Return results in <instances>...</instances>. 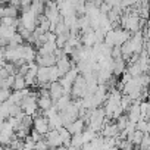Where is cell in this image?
I'll use <instances>...</instances> for the list:
<instances>
[{
	"mask_svg": "<svg viewBox=\"0 0 150 150\" xmlns=\"http://www.w3.org/2000/svg\"><path fill=\"white\" fill-rule=\"evenodd\" d=\"M46 3L47 5L44 6V13L43 15L50 21V24L56 25L57 22L62 21V15H60V12L57 9V5H56L54 0H49V2H46Z\"/></svg>",
	"mask_w": 150,
	"mask_h": 150,
	"instance_id": "1",
	"label": "cell"
},
{
	"mask_svg": "<svg viewBox=\"0 0 150 150\" xmlns=\"http://www.w3.org/2000/svg\"><path fill=\"white\" fill-rule=\"evenodd\" d=\"M37 19H38V16L35 13H33L31 11L22 12V16L19 18V27L34 33L35 28H37Z\"/></svg>",
	"mask_w": 150,
	"mask_h": 150,
	"instance_id": "2",
	"label": "cell"
},
{
	"mask_svg": "<svg viewBox=\"0 0 150 150\" xmlns=\"http://www.w3.org/2000/svg\"><path fill=\"white\" fill-rule=\"evenodd\" d=\"M71 94L77 99H83V97L87 96V81L84 78V75H78V78L72 84Z\"/></svg>",
	"mask_w": 150,
	"mask_h": 150,
	"instance_id": "3",
	"label": "cell"
},
{
	"mask_svg": "<svg viewBox=\"0 0 150 150\" xmlns=\"http://www.w3.org/2000/svg\"><path fill=\"white\" fill-rule=\"evenodd\" d=\"M5 57L8 62L16 63L22 59V44L21 46H6L5 47Z\"/></svg>",
	"mask_w": 150,
	"mask_h": 150,
	"instance_id": "4",
	"label": "cell"
},
{
	"mask_svg": "<svg viewBox=\"0 0 150 150\" xmlns=\"http://www.w3.org/2000/svg\"><path fill=\"white\" fill-rule=\"evenodd\" d=\"M33 127H34V129H35L37 132H40L41 135H46V134L50 131L49 119H47L44 115H37V116H34Z\"/></svg>",
	"mask_w": 150,
	"mask_h": 150,
	"instance_id": "5",
	"label": "cell"
},
{
	"mask_svg": "<svg viewBox=\"0 0 150 150\" xmlns=\"http://www.w3.org/2000/svg\"><path fill=\"white\" fill-rule=\"evenodd\" d=\"M113 30H115V46H122L131 38V33L124 30L122 27H118Z\"/></svg>",
	"mask_w": 150,
	"mask_h": 150,
	"instance_id": "6",
	"label": "cell"
},
{
	"mask_svg": "<svg viewBox=\"0 0 150 150\" xmlns=\"http://www.w3.org/2000/svg\"><path fill=\"white\" fill-rule=\"evenodd\" d=\"M35 60H37V65H38V66L49 68V66L56 65L57 57H56V54H54V53H52V54H37Z\"/></svg>",
	"mask_w": 150,
	"mask_h": 150,
	"instance_id": "7",
	"label": "cell"
},
{
	"mask_svg": "<svg viewBox=\"0 0 150 150\" xmlns=\"http://www.w3.org/2000/svg\"><path fill=\"white\" fill-rule=\"evenodd\" d=\"M66 129L74 135V134H81L86 129V121L83 118H77L75 121H72L71 124L66 125Z\"/></svg>",
	"mask_w": 150,
	"mask_h": 150,
	"instance_id": "8",
	"label": "cell"
},
{
	"mask_svg": "<svg viewBox=\"0 0 150 150\" xmlns=\"http://www.w3.org/2000/svg\"><path fill=\"white\" fill-rule=\"evenodd\" d=\"M46 141H47V144H49L50 149L63 146V143H62V140H60V135H59V131H57V129H50V131L46 134Z\"/></svg>",
	"mask_w": 150,
	"mask_h": 150,
	"instance_id": "9",
	"label": "cell"
},
{
	"mask_svg": "<svg viewBox=\"0 0 150 150\" xmlns=\"http://www.w3.org/2000/svg\"><path fill=\"white\" fill-rule=\"evenodd\" d=\"M56 68H57V71H59V77L62 78L63 75L72 68V62L68 59V56L66 54H63L62 57H59L57 59V62H56Z\"/></svg>",
	"mask_w": 150,
	"mask_h": 150,
	"instance_id": "10",
	"label": "cell"
},
{
	"mask_svg": "<svg viewBox=\"0 0 150 150\" xmlns=\"http://www.w3.org/2000/svg\"><path fill=\"white\" fill-rule=\"evenodd\" d=\"M49 91H50V97H52L53 102L59 100V99L65 94V90H63V87H62V84H60L59 81H56V83H50Z\"/></svg>",
	"mask_w": 150,
	"mask_h": 150,
	"instance_id": "11",
	"label": "cell"
},
{
	"mask_svg": "<svg viewBox=\"0 0 150 150\" xmlns=\"http://www.w3.org/2000/svg\"><path fill=\"white\" fill-rule=\"evenodd\" d=\"M37 57V52L34 50V47L31 44H22V59L28 63V62H34Z\"/></svg>",
	"mask_w": 150,
	"mask_h": 150,
	"instance_id": "12",
	"label": "cell"
},
{
	"mask_svg": "<svg viewBox=\"0 0 150 150\" xmlns=\"http://www.w3.org/2000/svg\"><path fill=\"white\" fill-rule=\"evenodd\" d=\"M81 44L86 46V47H93V46L97 44L94 30H91V31H88V33H84V34L81 35Z\"/></svg>",
	"mask_w": 150,
	"mask_h": 150,
	"instance_id": "13",
	"label": "cell"
},
{
	"mask_svg": "<svg viewBox=\"0 0 150 150\" xmlns=\"http://www.w3.org/2000/svg\"><path fill=\"white\" fill-rule=\"evenodd\" d=\"M127 66H125V60L122 57L119 59H113V63H112V74L113 75H122L125 72Z\"/></svg>",
	"mask_w": 150,
	"mask_h": 150,
	"instance_id": "14",
	"label": "cell"
},
{
	"mask_svg": "<svg viewBox=\"0 0 150 150\" xmlns=\"http://www.w3.org/2000/svg\"><path fill=\"white\" fill-rule=\"evenodd\" d=\"M57 50L56 41H46L41 47H38V53L37 54H52Z\"/></svg>",
	"mask_w": 150,
	"mask_h": 150,
	"instance_id": "15",
	"label": "cell"
},
{
	"mask_svg": "<svg viewBox=\"0 0 150 150\" xmlns=\"http://www.w3.org/2000/svg\"><path fill=\"white\" fill-rule=\"evenodd\" d=\"M37 83H38V86L50 83L49 81V68H44V66L38 68V71H37Z\"/></svg>",
	"mask_w": 150,
	"mask_h": 150,
	"instance_id": "16",
	"label": "cell"
},
{
	"mask_svg": "<svg viewBox=\"0 0 150 150\" xmlns=\"http://www.w3.org/2000/svg\"><path fill=\"white\" fill-rule=\"evenodd\" d=\"M37 105H38V109L44 112V110H49L54 105V102L52 100L50 96H46V97H38L37 99Z\"/></svg>",
	"mask_w": 150,
	"mask_h": 150,
	"instance_id": "17",
	"label": "cell"
},
{
	"mask_svg": "<svg viewBox=\"0 0 150 150\" xmlns=\"http://www.w3.org/2000/svg\"><path fill=\"white\" fill-rule=\"evenodd\" d=\"M0 25L8 27V28H18V27H19V18L5 16V18L0 19Z\"/></svg>",
	"mask_w": 150,
	"mask_h": 150,
	"instance_id": "18",
	"label": "cell"
},
{
	"mask_svg": "<svg viewBox=\"0 0 150 150\" xmlns=\"http://www.w3.org/2000/svg\"><path fill=\"white\" fill-rule=\"evenodd\" d=\"M72 102H71V97H69V94H63L59 100H56L54 102V106L57 108V110L60 112V110H65L69 105H71Z\"/></svg>",
	"mask_w": 150,
	"mask_h": 150,
	"instance_id": "19",
	"label": "cell"
},
{
	"mask_svg": "<svg viewBox=\"0 0 150 150\" xmlns=\"http://www.w3.org/2000/svg\"><path fill=\"white\" fill-rule=\"evenodd\" d=\"M59 131V135H60V140H62V143H63V146H71V138H72V134L66 129V127H62V128H59L57 129Z\"/></svg>",
	"mask_w": 150,
	"mask_h": 150,
	"instance_id": "20",
	"label": "cell"
},
{
	"mask_svg": "<svg viewBox=\"0 0 150 150\" xmlns=\"http://www.w3.org/2000/svg\"><path fill=\"white\" fill-rule=\"evenodd\" d=\"M13 90H24L27 88V83H25V77L21 74H16L15 75V81H13V86H12Z\"/></svg>",
	"mask_w": 150,
	"mask_h": 150,
	"instance_id": "21",
	"label": "cell"
},
{
	"mask_svg": "<svg viewBox=\"0 0 150 150\" xmlns=\"http://www.w3.org/2000/svg\"><path fill=\"white\" fill-rule=\"evenodd\" d=\"M143 135H144V132H141V131L135 129L132 134H128L127 140H129L134 146H140V144H141V140H143Z\"/></svg>",
	"mask_w": 150,
	"mask_h": 150,
	"instance_id": "22",
	"label": "cell"
},
{
	"mask_svg": "<svg viewBox=\"0 0 150 150\" xmlns=\"http://www.w3.org/2000/svg\"><path fill=\"white\" fill-rule=\"evenodd\" d=\"M59 71H57V68H56V65H53V66H49V81L50 83H56V81H59Z\"/></svg>",
	"mask_w": 150,
	"mask_h": 150,
	"instance_id": "23",
	"label": "cell"
},
{
	"mask_svg": "<svg viewBox=\"0 0 150 150\" xmlns=\"http://www.w3.org/2000/svg\"><path fill=\"white\" fill-rule=\"evenodd\" d=\"M103 43L108 44L109 47H113V46H115V30H109V31L106 33Z\"/></svg>",
	"mask_w": 150,
	"mask_h": 150,
	"instance_id": "24",
	"label": "cell"
},
{
	"mask_svg": "<svg viewBox=\"0 0 150 150\" xmlns=\"http://www.w3.org/2000/svg\"><path fill=\"white\" fill-rule=\"evenodd\" d=\"M71 144L75 146V147H78V149H81V147L84 146V141H83V132H81V134H74L72 138H71Z\"/></svg>",
	"mask_w": 150,
	"mask_h": 150,
	"instance_id": "25",
	"label": "cell"
},
{
	"mask_svg": "<svg viewBox=\"0 0 150 150\" xmlns=\"http://www.w3.org/2000/svg\"><path fill=\"white\" fill-rule=\"evenodd\" d=\"M24 38H22V35L16 31L13 35H12V38L9 40V46H21V44H24Z\"/></svg>",
	"mask_w": 150,
	"mask_h": 150,
	"instance_id": "26",
	"label": "cell"
},
{
	"mask_svg": "<svg viewBox=\"0 0 150 150\" xmlns=\"http://www.w3.org/2000/svg\"><path fill=\"white\" fill-rule=\"evenodd\" d=\"M30 11H31L33 13H35L37 16H40V15L44 13V5H43V3H33L31 8H30Z\"/></svg>",
	"mask_w": 150,
	"mask_h": 150,
	"instance_id": "27",
	"label": "cell"
},
{
	"mask_svg": "<svg viewBox=\"0 0 150 150\" xmlns=\"http://www.w3.org/2000/svg\"><path fill=\"white\" fill-rule=\"evenodd\" d=\"M128 115H121L118 119H116V125H118V128H119V132L122 131V129H125V127H127V124H128Z\"/></svg>",
	"mask_w": 150,
	"mask_h": 150,
	"instance_id": "28",
	"label": "cell"
},
{
	"mask_svg": "<svg viewBox=\"0 0 150 150\" xmlns=\"http://www.w3.org/2000/svg\"><path fill=\"white\" fill-rule=\"evenodd\" d=\"M137 129L141 131V132H150V124H149V121L140 119V121L137 122Z\"/></svg>",
	"mask_w": 150,
	"mask_h": 150,
	"instance_id": "29",
	"label": "cell"
},
{
	"mask_svg": "<svg viewBox=\"0 0 150 150\" xmlns=\"http://www.w3.org/2000/svg\"><path fill=\"white\" fill-rule=\"evenodd\" d=\"M94 137H96V132H94V131H91V129H88V128L83 131V141H84V144H86V143H91Z\"/></svg>",
	"mask_w": 150,
	"mask_h": 150,
	"instance_id": "30",
	"label": "cell"
},
{
	"mask_svg": "<svg viewBox=\"0 0 150 150\" xmlns=\"http://www.w3.org/2000/svg\"><path fill=\"white\" fill-rule=\"evenodd\" d=\"M131 105H132V100H131L127 94H124L122 99H121V106H122L124 112H128V109L131 108Z\"/></svg>",
	"mask_w": 150,
	"mask_h": 150,
	"instance_id": "31",
	"label": "cell"
},
{
	"mask_svg": "<svg viewBox=\"0 0 150 150\" xmlns=\"http://www.w3.org/2000/svg\"><path fill=\"white\" fill-rule=\"evenodd\" d=\"M11 94H12L11 88H0V103H3V102L9 100Z\"/></svg>",
	"mask_w": 150,
	"mask_h": 150,
	"instance_id": "32",
	"label": "cell"
},
{
	"mask_svg": "<svg viewBox=\"0 0 150 150\" xmlns=\"http://www.w3.org/2000/svg\"><path fill=\"white\" fill-rule=\"evenodd\" d=\"M149 146H150V132H144L143 140H141V144H140V149L141 150H147Z\"/></svg>",
	"mask_w": 150,
	"mask_h": 150,
	"instance_id": "33",
	"label": "cell"
},
{
	"mask_svg": "<svg viewBox=\"0 0 150 150\" xmlns=\"http://www.w3.org/2000/svg\"><path fill=\"white\" fill-rule=\"evenodd\" d=\"M31 5H33V0H19V8L22 9V12L30 11Z\"/></svg>",
	"mask_w": 150,
	"mask_h": 150,
	"instance_id": "34",
	"label": "cell"
},
{
	"mask_svg": "<svg viewBox=\"0 0 150 150\" xmlns=\"http://www.w3.org/2000/svg\"><path fill=\"white\" fill-rule=\"evenodd\" d=\"M119 57H122L121 46H113L112 47V59H119Z\"/></svg>",
	"mask_w": 150,
	"mask_h": 150,
	"instance_id": "35",
	"label": "cell"
},
{
	"mask_svg": "<svg viewBox=\"0 0 150 150\" xmlns=\"http://www.w3.org/2000/svg\"><path fill=\"white\" fill-rule=\"evenodd\" d=\"M131 78H132V77H131V74H129V72L125 69V72L122 74V77H121V87H122L124 84H127V83H128Z\"/></svg>",
	"mask_w": 150,
	"mask_h": 150,
	"instance_id": "36",
	"label": "cell"
},
{
	"mask_svg": "<svg viewBox=\"0 0 150 150\" xmlns=\"http://www.w3.org/2000/svg\"><path fill=\"white\" fill-rule=\"evenodd\" d=\"M99 11H100V13H103V15H108V13L112 11V8H110L108 3H105V2H103V3L99 6Z\"/></svg>",
	"mask_w": 150,
	"mask_h": 150,
	"instance_id": "37",
	"label": "cell"
},
{
	"mask_svg": "<svg viewBox=\"0 0 150 150\" xmlns=\"http://www.w3.org/2000/svg\"><path fill=\"white\" fill-rule=\"evenodd\" d=\"M30 137L33 138V141H35V143H37V141H40V140H41V137H43V135H41L40 132H37L35 129H33V131H31V134H30Z\"/></svg>",
	"mask_w": 150,
	"mask_h": 150,
	"instance_id": "38",
	"label": "cell"
},
{
	"mask_svg": "<svg viewBox=\"0 0 150 150\" xmlns=\"http://www.w3.org/2000/svg\"><path fill=\"white\" fill-rule=\"evenodd\" d=\"M50 150H68V147L66 146H59V147H53Z\"/></svg>",
	"mask_w": 150,
	"mask_h": 150,
	"instance_id": "39",
	"label": "cell"
},
{
	"mask_svg": "<svg viewBox=\"0 0 150 150\" xmlns=\"http://www.w3.org/2000/svg\"><path fill=\"white\" fill-rule=\"evenodd\" d=\"M44 2H49V0H33V3H44Z\"/></svg>",
	"mask_w": 150,
	"mask_h": 150,
	"instance_id": "40",
	"label": "cell"
},
{
	"mask_svg": "<svg viewBox=\"0 0 150 150\" xmlns=\"http://www.w3.org/2000/svg\"><path fill=\"white\" fill-rule=\"evenodd\" d=\"M3 122H5V119H3L2 116H0V127H2V124H3Z\"/></svg>",
	"mask_w": 150,
	"mask_h": 150,
	"instance_id": "41",
	"label": "cell"
},
{
	"mask_svg": "<svg viewBox=\"0 0 150 150\" xmlns=\"http://www.w3.org/2000/svg\"><path fill=\"white\" fill-rule=\"evenodd\" d=\"M22 150H34V149H30V147H24Z\"/></svg>",
	"mask_w": 150,
	"mask_h": 150,
	"instance_id": "42",
	"label": "cell"
},
{
	"mask_svg": "<svg viewBox=\"0 0 150 150\" xmlns=\"http://www.w3.org/2000/svg\"><path fill=\"white\" fill-rule=\"evenodd\" d=\"M0 150H5V146H2V144H0Z\"/></svg>",
	"mask_w": 150,
	"mask_h": 150,
	"instance_id": "43",
	"label": "cell"
},
{
	"mask_svg": "<svg viewBox=\"0 0 150 150\" xmlns=\"http://www.w3.org/2000/svg\"><path fill=\"white\" fill-rule=\"evenodd\" d=\"M2 30H3V27H2V25H0V35H2Z\"/></svg>",
	"mask_w": 150,
	"mask_h": 150,
	"instance_id": "44",
	"label": "cell"
},
{
	"mask_svg": "<svg viewBox=\"0 0 150 150\" xmlns=\"http://www.w3.org/2000/svg\"><path fill=\"white\" fill-rule=\"evenodd\" d=\"M149 8H150V0H149Z\"/></svg>",
	"mask_w": 150,
	"mask_h": 150,
	"instance_id": "45",
	"label": "cell"
},
{
	"mask_svg": "<svg viewBox=\"0 0 150 150\" xmlns=\"http://www.w3.org/2000/svg\"><path fill=\"white\" fill-rule=\"evenodd\" d=\"M147 150H150V146H149V147H147Z\"/></svg>",
	"mask_w": 150,
	"mask_h": 150,
	"instance_id": "46",
	"label": "cell"
}]
</instances>
